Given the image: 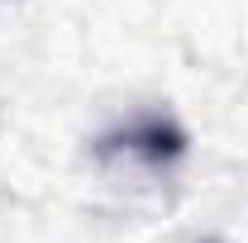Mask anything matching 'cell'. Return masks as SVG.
<instances>
[{"mask_svg":"<svg viewBox=\"0 0 248 243\" xmlns=\"http://www.w3.org/2000/svg\"><path fill=\"white\" fill-rule=\"evenodd\" d=\"M134 152V157H143V162H172V157H182L186 148V134L177 124H167L162 115H148V120H134L124 124L120 134H105L100 138V152Z\"/></svg>","mask_w":248,"mask_h":243,"instance_id":"cell-1","label":"cell"}]
</instances>
